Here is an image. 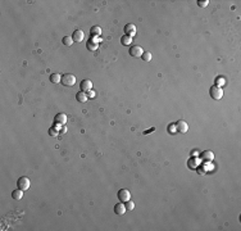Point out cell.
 <instances>
[{"mask_svg":"<svg viewBox=\"0 0 241 231\" xmlns=\"http://www.w3.org/2000/svg\"><path fill=\"white\" fill-rule=\"evenodd\" d=\"M62 84L64 86H73L76 84V77L72 73H66L62 76Z\"/></svg>","mask_w":241,"mask_h":231,"instance_id":"obj_1","label":"cell"},{"mask_svg":"<svg viewBox=\"0 0 241 231\" xmlns=\"http://www.w3.org/2000/svg\"><path fill=\"white\" fill-rule=\"evenodd\" d=\"M17 187L18 189H21V190H28L30 189V180H28V177H26V176H22V177H19L18 179V181H17Z\"/></svg>","mask_w":241,"mask_h":231,"instance_id":"obj_2","label":"cell"},{"mask_svg":"<svg viewBox=\"0 0 241 231\" xmlns=\"http://www.w3.org/2000/svg\"><path fill=\"white\" fill-rule=\"evenodd\" d=\"M209 94L213 99L219 100V99H222V96H223V90L219 86H212L209 90Z\"/></svg>","mask_w":241,"mask_h":231,"instance_id":"obj_3","label":"cell"},{"mask_svg":"<svg viewBox=\"0 0 241 231\" xmlns=\"http://www.w3.org/2000/svg\"><path fill=\"white\" fill-rule=\"evenodd\" d=\"M123 32H125V35L133 37V36L136 35V26L132 25V23H127L125 26V28H123Z\"/></svg>","mask_w":241,"mask_h":231,"instance_id":"obj_4","label":"cell"},{"mask_svg":"<svg viewBox=\"0 0 241 231\" xmlns=\"http://www.w3.org/2000/svg\"><path fill=\"white\" fill-rule=\"evenodd\" d=\"M130 198H131V194H130V191H128L127 189H121L118 191V199H119V202L126 203L127 200H130Z\"/></svg>","mask_w":241,"mask_h":231,"instance_id":"obj_5","label":"cell"},{"mask_svg":"<svg viewBox=\"0 0 241 231\" xmlns=\"http://www.w3.org/2000/svg\"><path fill=\"white\" fill-rule=\"evenodd\" d=\"M130 54L132 57H135V58H141V55L144 54V50H142L141 46L133 45V46H131V49H130Z\"/></svg>","mask_w":241,"mask_h":231,"instance_id":"obj_6","label":"cell"},{"mask_svg":"<svg viewBox=\"0 0 241 231\" xmlns=\"http://www.w3.org/2000/svg\"><path fill=\"white\" fill-rule=\"evenodd\" d=\"M174 127H176V130H177V132H182V134H185L187 130H189V126H187V123H186L185 121H182V120H180L177 123H176Z\"/></svg>","mask_w":241,"mask_h":231,"instance_id":"obj_7","label":"cell"},{"mask_svg":"<svg viewBox=\"0 0 241 231\" xmlns=\"http://www.w3.org/2000/svg\"><path fill=\"white\" fill-rule=\"evenodd\" d=\"M80 87H81V91H90L93 90V82L90 81V80H82L81 84H80Z\"/></svg>","mask_w":241,"mask_h":231,"instance_id":"obj_8","label":"cell"},{"mask_svg":"<svg viewBox=\"0 0 241 231\" xmlns=\"http://www.w3.org/2000/svg\"><path fill=\"white\" fill-rule=\"evenodd\" d=\"M200 158L204 160V162H210L214 158V153L210 152V150H204L201 154H200Z\"/></svg>","mask_w":241,"mask_h":231,"instance_id":"obj_9","label":"cell"},{"mask_svg":"<svg viewBox=\"0 0 241 231\" xmlns=\"http://www.w3.org/2000/svg\"><path fill=\"white\" fill-rule=\"evenodd\" d=\"M83 37H85V35H83V32L81 30H76L72 34V39H73L74 42H81L83 40Z\"/></svg>","mask_w":241,"mask_h":231,"instance_id":"obj_10","label":"cell"},{"mask_svg":"<svg viewBox=\"0 0 241 231\" xmlns=\"http://www.w3.org/2000/svg\"><path fill=\"white\" fill-rule=\"evenodd\" d=\"M126 212V206L123 204L122 202H119V203H117L116 206H114V213L116 214H118V216H122L123 213Z\"/></svg>","mask_w":241,"mask_h":231,"instance_id":"obj_11","label":"cell"},{"mask_svg":"<svg viewBox=\"0 0 241 231\" xmlns=\"http://www.w3.org/2000/svg\"><path fill=\"white\" fill-rule=\"evenodd\" d=\"M54 122L55 123H59V125H64V123L67 122V114L64 113H58L54 118Z\"/></svg>","mask_w":241,"mask_h":231,"instance_id":"obj_12","label":"cell"},{"mask_svg":"<svg viewBox=\"0 0 241 231\" xmlns=\"http://www.w3.org/2000/svg\"><path fill=\"white\" fill-rule=\"evenodd\" d=\"M76 99L77 101H80V103H86L87 101V93H85V91H78L77 95H76Z\"/></svg>","mask_w":241,"mask_h":231,"instance_id":"obj_13","label":"cell"},{"mask_svg":"<svg viewBox=\"0 0 241 231\" xmlns=\"http://www.w3.org/2000/svg\"><path fill=\"white\" fill-rule=\"evenodd\" d=\"M12 198L13 199H15V200H19V199H22L23 198V190H21V189H15V190H13L12 191Z\"/></svg>","mask_w":241,"mask_h":231,"instance_id":"obj_14","label":"cell"},{"mask_svg":"<svg viewBox=\"0 0 241 231\" xmlns=\"http://www.w3.org/2000/svg\"><path fill=\"white\" fill-rule=\"evenodd\" d=\"M86 48H87V50L95 51V50H98L99 44H98L96 41H94V40H89V41H87V44H86Z\"/></svg>","mask_w":241,"mask_h":231,"instance_id":"obj_15","label":"cell"},{"mask_svg":"<svg viewBox=\"0 0 241 231\" xmlns=\"http://www.w3.org/2000/svg\"><path fill=\"white\" fill-rule=\"evenodd\" d=\"M121 44L125 45V46H128L132 44V37L131 36H127V35H123L121 37Z\"/></svg>","mask_w":241,"mask_h":231,"instance_id":"obj_16","label":"cell"},{"mask_svg":"<svg viewBox=\"0 0 241 231\" xmlns=\"http://www.w3.org/2000/svg\"><path fill=\"white\" fill-rule=\"evenodd\" d=\"M100 34H101V28L99 27V26H93V27L90 28V35L93 37L100 36Z\"/></svg>","mask_w":241,"mask_h":231,"instance_id":"obj_17","label":"cell"},{"mask_svg":"<svg viewBox=\"0 0 241 231\" xmlns=\"http://www.w3.org/2000/svg\"><path fill=\"white\" fill-rule=\"evenodd\" d=\"M50 82L51 84H59V82H62V76H60L59 73L50 74Z\"/></svg>","mask_w":241,"mask_h":231,"instance_id":"obj_18","label":"cell"},{"mask_svg":"<svg viewBox=\"0 0 241 231\" xmlns=\"http://www.w3.org/2000/svg\"><path fill=\"white\" fill-rule=\"evenodd\" d=\"M62 42H63V44L66 45V46H71V45L73 44V39H72V37H69V36H64L63 40H62Z\"/></svg>","mask_w":241,"mask_h":231,"instance_id":"obj_19","label":"cell"},{"mask_svg":"<svg viewBox=\"0 0 241 231\" xmlns=\"http://www.w3.org/2000/svg\"><path fill=\"white\" fill-rule=\"evenodd\" d=\"M141 58H142V61H144V62H150V61H151V53H149V51H144V54L141 55Z\"/></svg>","mask_w":241,"mask_h":231,"instance_id":"obj_20","label":"cell"},{"mask_svg":"<svg viewBox=\"0 0 241 231\" xmlns=\"http://www.w3.org/2000/svg\"><path fill=\"white\" fill-rule=\"evenodd\" d=\"M125 206H126V209H130V211H132V209L135 208V203H133V202L130 199V200H127V202H126Z\"/></svg>","mask_w":241,"mask_h":231,"instance_id":"obj_21","label":"cell"},{"mask_svg":"<svg viewBox=\"0 0 241 231\" xmlns=\"http://www.w3.org/2000/svg\"><path fill=\"white\" fill-rule=\"evenodd\" d=\"M208 4H209V2H208V0H204V2H203V0H200V2H197V5H199L200 8H205Z\"/></svg>","mask_w":241,"mask_h":231,"instance_id":"obj_22","label":"cell"},{"mask_svg":"<svg viewBox=\"0 0 241 231\" xmlns=\"http://www.w3.org/2000/svg\"><path fill=\"white\" fill-rule=\"evenodd\" d=\"M95 91L94 90H90V91H87V98H90V99H94L95 98Z\"/></svg>","mask_w":241,"mask_h":231,"instance_id":"obj_23","label":"cell"},{"mask_svg":"<svg viewBox=\"0 0 241 231\" xmlns=\"http://www.w3.org/2000/svg\"><path fill=\"white\" fill-rule=\"evenodd\" d=\"M189 166H190V168H191V166H196V159H195V158H194V159L191 158V159L189 160Z\"/></svg>","mask_w":241,"mask_h":231,"instance_id":"obj_24","label":"cell"},{"mask_svg":"<svg viewBox=\"0 0 241 231\" xmlns=\"http://www.w3.org/2000/svg\"><path fill=\"white\" fill-rule=\"evenodd\" d=\"M204 172H205L204 168H197V173H199V175H203Z\"/></svg>","mask_w":241,"mask_h":231,"instance_id":"obj_25","label":"cell"}]
</instances>
